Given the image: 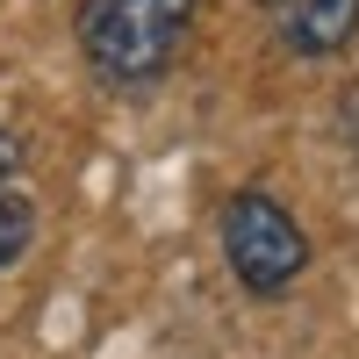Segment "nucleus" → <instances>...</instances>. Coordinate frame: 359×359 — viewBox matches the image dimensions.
Segmentation results:
<instances>
[{
	"label": "nucleus",
	"instance_id": "f257e3e1",
	"mask_svg": "<svg viewBox=\"0 0 359 359\" xmlns=\"http://www.w3.org/2000/svg\"><path fill=\"white\" fill-rule=\"evenodd\" d=\"M201 0H79L72 36L86 72L115 94H137V86H158L172 72V57L194 36Z\"/></svg>",
	"mask_w": 359,
	"mask_h": 359
},
{
	"label": "nucleus",
	"instance_id": "f03ea898",
	"mask_svg": "<svg viewBox=\"0 0 359 359\" xmlns=\"http://www.w3.org/2000/svg\"><path fill=\"white\" fill-rule=\"evenodd\" d=\"M216 245H223L230 280L245 287L252 302H280V294H294V280H302L309 259H316L302 216H294L280 194H266V187H237V194L223 201Z\"/></svg>",
	"mask_w": 359,
	"mask_h": 359
},
{
	"label": "nucleus",
	"instance_id": "39448f33",
	"mask_svg": "<svg viewBox=\"0 0 359 359\" xmlns=\"http://www.w3.org/2000/svg\"><path fill=\"white\" fill-rule=\"evenodd\" d=\"M29 165V137L15 130V123H0V194L15 187V172Z\"/></svg>",
	"mask_w": 359,
	"mask_h": 359
},
{
	"label": "nucleus",
	"instance_id": "7ed1b4c3",
	"mask_svg": "<svg viewBox=\"0 0 359 359\" xmlns=\"http://www.w3.org/2000/svg\"><path fill=\"white\" fill-rule=\"evenodd\" d=\"M273 29V43L302 65H331L359 43V0H252Z\"/></svg>",
	"mask_w": 359,
	"mask_h": 359
},
{
	"label": "nucleus",
	"instance_id": "20e7f679",
	"mask_svg": "<svg viewBox=\"0 0 359 359\" xmlns=\"http://www.w3.org/2000/svg\"><path fill=\"white\" fill-rule=\"evenodd\" d=\"M29 245H36V201L8 187V194H0V273H8V266H22Z\"/></svg>",
	"mask_w": 359,
	"mask_h": 359
}]
</instances>
